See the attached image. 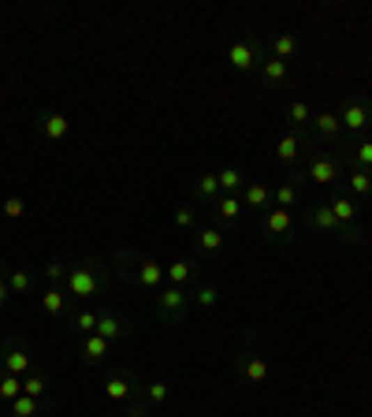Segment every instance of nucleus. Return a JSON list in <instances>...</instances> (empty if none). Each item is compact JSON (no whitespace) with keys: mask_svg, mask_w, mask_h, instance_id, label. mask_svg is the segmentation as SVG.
I'll return each mask as SVG.
<instances>
[{"mask_svg":"<svg viewBox=\"0 0 372 417\" xmlns=\"http://www.w3.org/2000/svg\"><path fill=\"white\" fill-rule=\"evenodd\" d=\"M339 123H343V131H354V134L369 131L372 127V104L361 101V97H350L346 109L339 112Z\"/></svg>","mask_w":372,"mask_h":417,"instance_id":"nucleus-2","label":"nucleus"},{"mask_svg":"<svg viewBox=\"0 0 372 417\" xmlns=\"http://www.w3.org/2000/svg\"><path fill=\"white\" fill-rule=\"evenodd\" d=\"M108 350H112V343H108L104 336H86V343H82V354H86V361H104L108 358Z\"/></svg>","mask_w":372,"mask_h":417,"instance_id":"nucleus-15","label":"nucleus"},{"mask_svg":"<svg viewBox=\"0 0 372 417\" xmlns=\"http://www.w3.org/2000/svg\"><path fill=\"white\" fill-rule=\"evenodd\" d=\"M0 343H4V336H0Z\"/></svg>","mask_w":372,"mask_h":417,"instance_id":"nucleus-42","label":"nucleus"},{"mask_svg":"<svg viewBox=\"0 0 372 417\" xmlns=\"http://www.w3.org/2000/svg\"><path fill=\"white\" fill-rule=\"evenodd\" d=\"M332 212H335L339 223H354V220H357V205H354L350 198H335V201H332Z\"/></svg>","mask_w":372,"mask_h":417,"instance_id":"nucleus-26","label":"nucleus"},{"mask_svg":"<svg viewBox=\"0 0 372 417\" xmlns=\"http://www.w3.org/2000/svg\"><path fill=\"white\" fill-rule=\"evenodd\" d=\"M45 276H49V280H52V287L68 283V269H63L60 261H49V265H45Z\"/></svg>","mask_w":372,"mask_h":417,"instance_id":"nucleus-37","label":"nucleus"},{"mask_svg":"<svg viewBox=\"0 0 372 417\" xmlns=\"http://www.w3.org/2000/svg\"><path fill=\"white\" fill-rule=\"evenodd\" d=\"M350 160H354L357 168H365V172H372V142H361L350 149Z\"/></svg>","mask_w":372,"mask_h":417,"instance_id":"nucleus-31","label":"nucleus"},{"mask_svg":"<svg viewBox=\"0 0 372 417\" xmlns=\"http://www.w3.org/2000/svg\"><path fill=\"white\" fill-rule=\"evenodd\" d=\"M238 198H242L249 209H265L268 201H272V190H268L265 183H249V187H246V190H242V194H238Z\"/></svg>","mask_w":372,"mask_h":417,"instance_id":"nucleus-16","label":"nucleus"},{"mask_svg":"<svg viewBox=\"0 0 372 417\" xmlns=\"http://www.w3.org/2000/svg\"><path fill=\"white\" fill-rule=\"evenodd\" d=\"M272 198H276L279 209H290L294 201H298V187H294V183H283V187H276V194H272Z\"/></svg>","mask_w":372,"mask_h":417,"instance_id":"nucleus-32","label":"nucleus"},{"mask_svg":"<svg viewBox=\"0 0 372 417\" xmlns=\"http://www.w3.org/2000/svg\"><path fill=\"white\" fill-rule=\"evenodd\" d=\"M168 395H171L168 384H149V388H146V399H149L153 406H160L164 399H168Z\"/></svg>","mask_w":372,"mask_h":417,"instance_id":"nucleus-36","label":"nucleus"},{"mask_svg":"<svg viewBox=\"0 0 372 417\" xmlns=\"http://www.w3.org/2000/svg\"><path fill=\"white\" fill-rule=\"evenodd\" d=\"M298 153H302V134H298V131L283 134L279 145H276V157H279V160H298Z\"/></svg>","mask_w":372,"mask_h":417,"instance_id":"nucleus-18","label":"nucleus"},{"mask_svg":"<svg viewBox=\"0 0 372 417\" xmlns=\"http://www.w3.org/2000/svg\"><path fill=\"white\" fill-rule=\"evenodd\" d=\"M194 272H198V265L175 261V265H168V283H171V287H186V283L194 280Z\"/></svg>","mask_w":372,"mask_h":417,"instance_id":"nucleus-17","label":"nucleus"},{"mask_svg":"<svg viewBox=\"0 0 372 417\" xmlns=\"http://www.w3.org/2000/svg\"><path fill=\"white\" fill-rule=\"evenodd\" d=\"M63 306H68V294H63L60 287H49V291L41 294V309H45L49 317H60V313H63Z\"/></svg>","mask_w":372,"mask_h":417,"instance_id":"nucleus-19","label":"nucleus"},{"mask_svg":"<svg viewBox=\"0 0 372 417\" xmlns=\"http://www.w3.org/2000/svg\"><path fill=\"white\" fill-rule=\"evenodd\" d=\"M216 179H220V190H227V194H242L246 190V175L238 172V168H224Z\"/></svg>","mask_w":372,"mask_h":417,"instance_id":"nucleus-20","label":"nucleus"},{"mask_svg":"<svg viewBox=\"0 0 372 417\" xmlns=\"http://www.w3.org/2000/svg\"><path fill=\"white\" fill-rule=\"evenodd\" d=\"M216 298H220V294H216V287H198V294H194V302L209 309V306H216Z\"/></svg>","mask_w":372,"mask_h":417,"instance_id":"nucleus-39","label":"nucleus"},{"mask_svg":"<svg viewBox=\"0 0 372 417\" xmlns=\"http://www.w3.org/2000/svg\"><path fill=\"white\" fill-rule=\"evenodd\" d=\"M350 190H354V194H372V172H365V168H357L354 175H350Z\"/></svg>","mask_w":372,"mask_h":417,"instance_id":"nucleus-30","label":"nucleus"},{"mask_svg":"<svg viewBox=\"0 0 372 417\" xmlns=\"http://www.w3.org/2000/svg\"><path fill=\"white\" fill-rule=\"evenodd\" d=\"M104 287V269L97 261H82L79 269L68 272V294L71 298H93Z\"/></svg>","mask_w":372,"mask_h":417,"instance_id":"nucleus-1","label":"nucleus"},{"mask_svg":"<svg viewBox=\"0 0 372 417\" xmlns=\"http://www.w3.org/2000/svg\"><path fill=\"white\" fill-rule=\"evenodd\" d=\"M238 212H242V198L238 194H224L216 201V217L220 220H238Z\"/></svg>","mask_w":372,"mask_h":417,"instance_id":"nucleus-22","label":"nucleus"},{"mask_svg":"<svg viewBox=\"0 0 372 417\" xmlns=\"http://www.w3.org/2000/svg\"><path fill=\"white\" fill-rule=\"evenodd\" d=\"M97 336H104L108 343H116V339H127V324L116 313H101L97 317Z\"/></svg>","mask_w":372,"mask_h":417,"instance_id":"nucleus-9","label":"nucleus"},{"mask_svg":"<svg viewBox=\"0 0 372 417\" xmlns=\"http://www.w3.org/2000/svg\"><path fill=\"white\" fill-rule=\"evenodd\" d=\"M30 283H34V280H30V272H23V269L8 276V287H12V294H26V291H30Z\"/></svg>","mask_w":372,"mask_h":417,"instance_id":"nucleus-34","label":"nucleus"},{"mask_svg":"<svg viewBox=\"0 0 372 417\" xmlns=\"http://www.w3.org/2000/svg\"><path fill=\"white\" fill-rule=\"evenodd\" d=\"M186 302H190V298H186V291L183 287H164V291H157V313L164 317V320H179V313L186 309Z\"/></svg>","mask_w":372,"mask_h":417,"instance_id":"nucleus-3","label":"nucleus"},{"mask_svg":"<svg viewBox=\"0 0 372 417\" xmlns=\"http://www.w3.org/2000/svg\"><path fill=\"white\" fill-rule=\"evenodd\" d=\"M261 74H265V82H268V86H279V82L287 79V63L272 56V60H265V63H261Z\"/></svg>","mask_w":372,"mask_h":417,"instance_id":"nucleus-23","label":"nucleus"},{"mask_svg":"<svg viewBox=\"0 0 372 417\" xmlns=\"http://www.w3.org/2000/svg\"><path fill=\"white\" fill-rule=\"evenodd\" d=\"M294 52H298V38H294V34H279L276 41H272V56H276V60L287 63Z\"/></svg>","mask_w":372,"mask_h":417,"instance_id":"nucleus-21","label":"nucleus"},{"mask_svg":"<svg viewBox=\"0 0 372 417\" xmlns=\"http://www.w3.org/2000/svg\"><path fill=\"white\" fill-rule=\"evenodd\" d=\"M8 410H12V417H38V399L19 395L15 402H8Z\"/></svg>","mask_w":372,"mask_h":417,"instance_id":"nucleus-27","label":"nucleus"},{"mask_svg":"<svg viewBox=\"0 0 372 417\" xmlns=\"http://www.w3.org/2000/svg\"><path fill=\"white\" fill-rule=\"evenodd\" d=\"M160 280H164V269L157 261H138V283L146 291H160Z\"/></svg>","mask_w":372,"mask_h":417,"instance_id":"nucleus-13","label":"nucleus"},{"mask_svg":"<svg viewBox=\"0 0 372 417\" xmlns=\"http://www.w3.org/2000/svg\"><path fill=\"white\" fill-rule=\"evenodd\" d=\"M75 328L86 331V336H93L97 331V313L93 309H79V313H75Z\"/></svg>","mask_w":372,"mask_h":417,"instance_id":"nucleus-33","label":"nucleus"},{"mask_svg":"<svg viewBox=\"0 0 372 417\" xmlns=\"http://www.w3.org/2000/svg\"><path fill=\"white\" fill-rule=\"evenodd\" d=\"M41 131H45L49 142H63V138H68V116H63V112L41 116Z\"/></svg>","mask_w":372,"mask_h":417,"instance_id":"nucleus-10","label":"nucleus"},{"mask_svg":"<svg viewBox=\"0 0 372 417\" xmlns=\"http://www.w3.org/2000/svg\"><path fill=\"white\" fill-rule=\"evenodd\" d=\"M238 372L249 380V384H265L268 380V361L261 358V354H242V361H238Z\"/></svg>","mask_w":372,"mask_h":417,"instance_id":"nucleus-5","label":"nucleus"},{"mask_svg":"<svg viewBox=\"0 0 372 417\" xmlns=\"http://www.w3.org/2000/svg\"><path fill=\"white\" fill-rule=\"evenodd\" d=\"M104 395L112 402H127L130 395H134V380H130V377H108L104 380Z\"/></svg>","mask_w":372,"mask_h":417,"instance_id":"nucleus-11","label":"nucleus"},{"mask_svg":"<svg viewBox=\"0 0 372 417\" xmlns=\"http://www.w3.org/2000/svg\"><path fill=\"white\" fill-rule=\"evenodd\" d=\"M290 228H294V220H290L287 209H272L268 217H265V231L272 235V239H287Z\"/></svg>","mask_w":372,"mask_h":417,"instance_id":"nucleus-8","label":"nucleus"},{"mask_svg":"<svg viewBox=\"0 0 372 417\" xmlns=\"http://www.w3.org/2000/svg\"><path fill=\"white\" fill-rule=\"evenodd\" d=\"M339 157H327V153H320V157H313V164H309V179L313 183H332V179H339Z\"/></svg>","mask_w":372,"mask_h":417,"instance_id":"nucleus-4","label":"nucleus"},{"mask_svg":"<svg viewBox=\"0 0 372 417\" xmlns=\"http://www.w3.org/2000/svg\"><path fill=\"white\" fill-rule=\"evenodd\" d=\"M194 220H198V212H194L190 205H186V209H179V212H175V228H194Z\"/></svg>","mask_w":372,"mask_h":417,"instance_id":"nucleus-40","label":"nucleus"},{"mask_svg":"<svg viewBox=\"0 0 372 417\" xmlns=\"http://www.w3.org/2000/svg\"><path fill=\"white\" fill-rule=\"evenodd\" d=\"M313 131L320 134V138H327V142H335V138L343 134V123H339V116L320 112V116H313Z\"/></svg>","mask_w":372,"mask_h":417,"instance_id":"nucleus-12","label":"nucleus"},{"mask_svg":"<svg viewBox=\"0 0 372 417\" xmlns=\"http://www.w3.org/2000/svg\"><path fill=\"white\" fill-rule=\"evenodd\" d=\"M23 395H30V399H41V395H45V380H41L38 372H34V377H26V380H23Z\"/></svg>","mask_w":372,"mask_h":417,"instance_id":"nucleus-35","label":"nucleus"},{"mask_svg":"<svg viewBox=\"0 0 372 417\" xmlns=\"http://www.w3.org/2000/svg\"><path fill=\"white\" fill-rule=\"evenodd\" d=\"M23 395V380L12 377V372H0V399L4 402H15Z\"/></svg>","mask_w":372,"mask_h":417,"instance_id":"nucleus-24","label":"nucleus"},{"mask_svg":"<svg viewBox=\"0 0 372 417\" xmlns=\"http://www.w3.org/2000/svg\"><path fill=\"white\" fill-rule=\"evenodd\" d=\"M23 212H26L23 198H8V201H4V217H8V220H19Z\"/></svg>","mask_w":372,"mask_h":417,"instance_id":"nucleus-38","label":"nucleus"},{"mask_svg":"<svg viewBox=\"0 0 372 417\" xmlns=\"http://www.w3.org/2000/svg\"><path fill=\"white\" fill-rule=\"evenodd\" d=\"M227 60H231V68H235V71H254V63H257V49H254V45H246V41H235V45L227 49Z\"/></svg>","mask_w":372,"mask_h":417,"instance_id":"nucleus-7","label":"nucleus"},{"mask_svg":"<svg viewBox=\"0 0 372 417\" xmlns=\"http://www.w3.org/2000/svg\"><path fill=\"white\" fill-rule=\"evenodd\" d=\"M309 223H313L316 231H335V235H339V228H343V223L335 220L332 205H316V209H309Z\"/></svg>","mask_w":372,"mask_h":417,"instance_id":"nucleus-14","label":"nucleus"},{"mask_svg":"<svg viewBox=\"0 0 372 417\" xmlns=\"http://www.w3.org/2000/svg\"><path fill=\"white\" fill-rule=\"evenodd\" d=\"M216 194H220V179H216L212 172H209V175H198V198L216 201Z\"/></svg>","mask_w":372,"mask_h":417,"instance_id":"nucleus-29","label":"nucleus"},{"mask_svg":"<svg viewBox=\"0 0 372 417\" xmlns=\"http://www.w3.org/2000/svg\"><path fill=\"white\" fill-rule=\"evenodd\" d=\"M287 120L294 123V131H298V127H305V123H313V112H309V104H305V101H294L290 109H287Z\"/></svg>","mask_w":372,"mask_h":417,"instance_id":"nucleus-28","label":"nucleus"},{"mask_svg":"<svg viewBox=\"0 0 372 417\" xmlns=\"http://www.w3.org/2000/svg\"><path fill=\"white\" fill-rule=\"evenodd\" d=\"M30 369V350L23 343H12L4 350V372H12V377H23Z\"/></svg>","mask_w":372,"mask_h":417,"instance_id":"nucleus-6","label":"nucleus"},{"mask_svg":"<svg viewBox=\"0 0 372 417\" xmlns=\"http://www.w3.org/2000/svg\"><path fill=\"white\" fill-rule=\"evenodd\" d=\"M8 294H12V287H8V276H4V272H0V306H4V302H8Z\"/></svg>","mask_w":372,"mask_h":417,"instance_id":"nucleus-41","label":"nucleus"},{"mask_svg":"<svg viewBox=\"0 0 372 417\" xmlns=\"http://www.w3.org/2000/svg\"><path fill=\"white\" fill-rule=\"evenodd\" d=\"M198 246H201V253L209 258V253H220V246H224V235L216 231V228H205L201 235H198Z\"/></svg>","mask_w":372,"mask_h":417,"instance_id":"nucleus-25","label":"nucleus"}]
</instances>
